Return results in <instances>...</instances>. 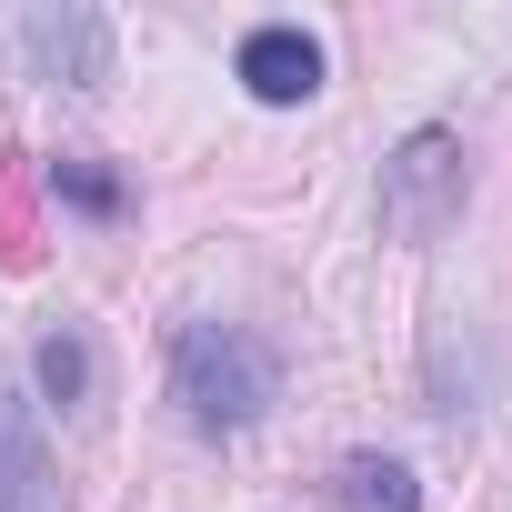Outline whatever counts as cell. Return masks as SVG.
<instances>
[{
    "label": "cell",
    "mask_w": 512,
    "mask_h": 512,
    "mask_svg": "<svg viewBox=\"0 0 512 512\" xmlns=\"http://www.w3.org/2000/svg\"><path fill=\"white\" fill-rule=\"evenodd\" d=\"M452 221H462V141L442 121H422L382 161V231L392 241H442Z\"/></svg>",
    "instance_id": "2"
},
{
    "label": "cell",
    "mask_w": 512,
    "mask_h": 512,
    "mask_svg": "<svg viewBox=\"0 0 512 512\" xmlns=\"http://www.w3.org/2000/svg\"><path fill=\"white\" fill-rule=\"evenodd\" d=\"M51 191H61V201H81V211H121V181H111V171H91V161H61V171H51Z\"/></svg>",
    "instance_id": "8"
},
{
    "label": "cell",
    "mask_w": 512,
    "mask_h": 512,
    "mask_svg": "<svg viewBox=\"0 0 512 512\" xmlns=\"http://www.w3.org/2000/svg\"><path fill=\"white\" fill-rule=\"evenodd\" d=\"M0 512H71L61 472H51V442H41L21 392H0Z\"/></svg>",
    "instance_id": "4"
},
{
    "label": "cell",
    "mask_w": 512,
    "mask_h": 512,
    "mask_svg": "<svg viewBox=\"0 0 512 512\" xmlns=\"http://www.w3.org/2000/svg\"><path fill=\"white\" fill-rule=\"evenodd\" d=\"M332 512H422V482L392 462V452H352L332 472Z\"/></svg>",
    "instance_id": "6"
},
{
    "label": "cell",
    "mask_w": 512,
    "mask_h": 512,
    "mask_svg": "<svg viewBox=\"0 0 512 512\" xmlns=\"http://www.w3.org/2000/svg\"><path fill=\"white\" fill-rule=\"evenodd\" d=\"M21 51H31L51 81H101V71H111V21H101V11H31V21H21Z\"/></svg>",
    "instance_id": "5"
},
{
    "label": "cell",
    "mask_w": 512,
    "mask_h": 512,
    "mask_svg": "<svg viewBox=\"0 0 512 512\" xmlns=\"http://www.w3.org/2000/svg\"><path fill=\"white\" fill-rule=\"evenodd\" d=\"M41 392L71 402V412L91 402V342H81V332H51V342H41Z\"/></svg>",
    "instance_id": "7"
},
{
    "label": "cell",
    "mask_w": 512,
    "mask_h": 512,
    "mask_svg": "<svg viewBox=\"0 0 512 512\" xmlns=\"http://www.w3.org/2000/svg\"><path fill=\"white\" fill-rule=\"evenodd\" d=\"M171 402L191 412V432H251L282 402V352L241 322H181L171 342Z\"/></svg>",
    "instance_id": "1"
},
{
    "label": "cell",
    "mask_w": 512,
    "mask_h": 512,
    "mask_svg": "<svg viewBox=\"0 0 512 512\" xmlns=\"http://www.w3.org/2000/svg\"><path fill=\"white\" fill-rule=\"evenodd\" d=\"M241 81H251V101L292 111V101H312V91H322V41H312L302 21H262V31L241 41Z\"/></svg>",
    "instance_id": "3"
}]
</instances>
